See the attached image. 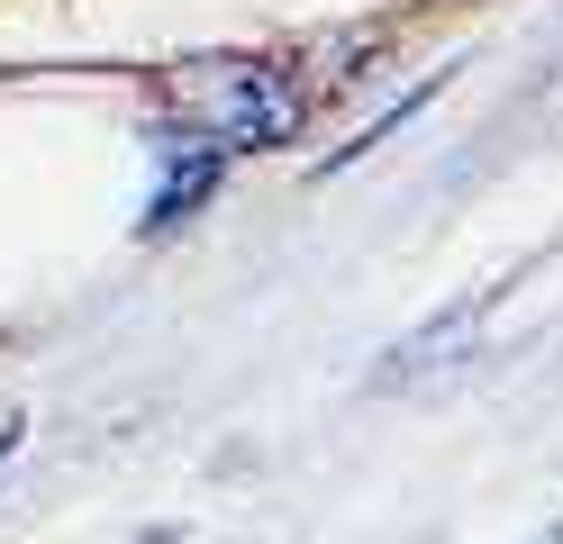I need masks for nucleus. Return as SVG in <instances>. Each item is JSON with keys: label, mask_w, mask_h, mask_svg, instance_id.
<instances>
[{"label": "nucleus", "mask_w": 563, "mask_h": 544, "mask_svg": "<svg viewBox=\"0 0 563 544\" xmlns=\"http://www.w3.org/2000/svg\"><path fill=\"white\" fill-rule=\"evenodd\" d=\"M173 127L209 136L219 155H273L309 127V82L282 55H191L173 64Z\"/></svg>", "instance_id": "obj_1"}, {"label": "nucleus", "mask_w": 563, "mask_h": 544, "mask_svg": "<svg viewBox=\"0 0 563 544\" xmlns=\"http://www.w3.org/2000/svg\"><path fill=\"white\" fill-rule=\"evenodd\" d=\"M146 145H155V181H146V209H136V236H183L228 191V155L191 127H155Z\"/></svg>", "instance_id": "obj_2"}, {"label": "nucleus", "mask_w": 563, "mask_h": 544, "mask_svg": "<svg viewBox=\"0 0 563 544\" xmlns=\"http://www.w3.org/2000/svg\"><path fill=\"white\" fill-rule=\"evenodd\" d=\"M19 435H27V418H0V463L19 454Z\"/></svg>", "instance_id": "obj_3"}, {"label": "nucleus", "mask_w": 563, "mask_h": 544, "mask_svg": "<svg viewBox=\"0 0 563 544\" xmlns=\"http://www.w3.org/2000/svg\"><path fill=\"white\" fill-rule=\"evenodd\" d=\"M554 544H563V535H554Z\"/></svg>", "instance_id": "obj_4"}]
</instances>
